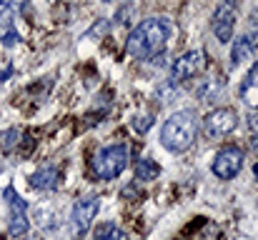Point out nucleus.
Segmentation results:
<instances>
[{
  "instance_id": "f257e3e1",
  "label": "nucleus",
  "mask_w": 258,
  "mask_h": 240,
  "mask_svg": "<svg viewBox=\"0 0 258 240\" xmlns=\"http://www.w3.org/2000/svg\"><path fill=\"white\" fill-rule=\"evenodd\" d=\"M173 38V23L168 18H148L141 20L131 38H128V53L136 60H151L161 55L168 48V40Z\"/></svg>"
},
{
  "instance_id": "f03ea898",
  "label": "nucleus",
  "mask_w": 258,
  "mask_h": 240,
  "mask_svg": "<svg viewBox=\"0 0 258 240\" xmlns=\"http://www.w3.org/2000/svg\"><path fill=\"white\" fill-rule=\"evenodd\" d=\"M198 135V118L193 110H178L161 128V145L171 153H185Z\"/></svg>"
},
{
  "instance_id": "7ed1b4c3",
  "label": "nucleus",
  "mask_w": 258,
  "mask_h": 240,
  "mask_svg": "<svg viewBox=\"0 0 258 240\" xmlns=\"http://www.w3.org/2000/svg\"><path fill=\"white\" fill-rule=\"evenodd\" d=\"M128 168V148L125 145H108L95 153L93 158V173L100 180H113Z\"/></svg>"
},
{
  "instance_id": "20e7f679",
  "label": "nucleus",
  "mask_w": 258,
  "mask_h": 240,
  "mask_svg": "<svg viewBox=\"0 0 258 240\" xmlns=\"http://www.w3.org/2000/svg\"><path fill=\"white\" fill-rule=\"evenodd\" d=\"M238 128V113L233 108H216L203 118V135L211 140H221Z\"/></svg>"
},
{
  "instance_id": "39448f33",
  "label": "nucleus",
  "mask_w": 258,
  "mask_h": 240,
  "mask_svg": "<svg viewBox=\"0 0 258 240\" xmlns=\"http://www.w3.org/2000/svg\"><path fill=\"white\" fill-rule=\"evenodd\" d=\"M211 168H213V173H216L221 180L236 178V175L241 173V168H243V150H241V148H233V145L221 148V150L216 153Z\"/></svg>"
},
{
  "instance_id": "423d86ee",
  "label": "nucleus",
  "mask_w": 258,
  "mask_h": 240,
  "mask_svg": "<svg viewBox=\"0 0 258 240\" xmlns=\"http://www.w3.org/2000/svg\"><path fill=\"white\" fill-rule=\"evenodd\" d=\"M236 3L233 0H221L216 13H213V33L221 43H231L233 38V28H236Z\"/></svg>"
},
{
  "instance_id": "0eeeda50",
  "label": "nucleus",
  "mask_w": 258,
  "mask_h": 240,
  "mask_svg": "<svg viewBox=\"0 0 258 240\" xmlns=\"http://www.w3.org/2000/svg\"><path fill=\"white\" fill-rule=\"evenodd\" d=\"M206 68V53L203 50H188L183 53L171 68V75L175 83H183V80H190L196 75H201Z\"/></svg>"
},
{
  "instance_id": "6e6552de",
  "label": "nucleus",
  "mask_w": 258,
  "mask_h": 240,
  "mask_svg": "<svg viewBox=\"0 0 258 240\" xmlns=\"http://www.w3.org/2000/svg\"><path fill=\"white\" fill-rule=\"evenodd\" d=\"M98 208H100V200L93 195V198H81L76 205H73V213H71V223L76 228V233H88V228L93 225V218L98 215Z\"/></svg>"
},
{
  "instance_id": "1a4fd4ad",
  "label": "nucleus",
  "mask_w": 258,
  "mask_h": 240,
  "mask_svg": "<svg viewBox=\"0 0 258 240\" xmlns=\"http://www.w3.org/2000/svg\"><path fill=\"white\" fill-rule=\"evenodd\" d=\"M258 58V33H246L238 40H233V50H231V68H241L243 63Z\"/></svg>"
},
{
  "instance_id": "9d476101",
  "label": "nucleus",
  "mask_w": 258,
  "mask_h": 240,
  "mask_svg": "<svg viewBox=\"0 0 258 240\" xmlns=\"http://www.w3.org/2000/svg\"><path fill=\"white\" fill-rule=\"evenodd\" d=\"M5 198L10 200V205L15 208V213H13V218H10V233L13 235H23L25 230H28V215H25V203L20 200V195L13 190V188H8L5 190Z\"/></svg>"
},
{
  "instance_id": "9b49d317",
  "label": "nucleus",
  "mask_w": 258,
  "mask_h": 240,
  "mask_svg": "<svg viewBox=\"0 0 258 240\" xmlns=\"http://www.w3.org/2000/svg\"><path fill=\"white\" fill-rule=\"evenodd\" d=\"M58 180H60L58 168H43V170L30 175V188H35V190H55Z\"/></svg>"
},
{
  "instance_id": "f8f14e48",
  "label": "nucleus",
  "mask_w": 258,
  "mask_h": 240,
  "mask_svg": "<svg viewBox=\"0 0 258 240\" xmlns=\"http://www.w3.org/2000/svg\"><path fill=\"white\" fill-rule=\"evenodd\" d=\"M241 98H243L246 105L258 108V60L256 65L251 68V73L246 75V80L241 83Z\"/></svg>"
},
{
  "instance_id": "ddd939ff",
  "label": "nucleus",
  "mask_w": 258,
  "mask_h": 240,
  "mask_svg": "<svg viewBox=\"0 0 258 240\" xmlns=\"http://www.w3.org/2000/svg\"><path fill=\"white\" fill-rule=\"evenodd\" d=\"M93 240H125V233L113 223H100L93 230Z\"/></svg>"
},
{
  "instance_id": "4468645a",
  "label": "nucleus",
  "mask_w": 258,
  "mask_h": 240,
  "mask_svg": "<svg viewBox=\"0 0 258 240\" xmlns=\"http://www.w3.org/2000/svg\"><path fill=\"white\" fill-rule=\"evenodd\" d=\"M158 173H161L158 163H153L151 158H143L136 163V178H138V180H153Z\"/></svg>"
},
{
  "instance_id": "2eb2a0df",
  "label": "nucleus",
  "mask_w": 258,
  "mask_h": 240,
  "mask_svg": "<svg viewBox=\"0 0 258 240\" xmlns=\"http://www.w3.org/2000/svg\"><path fill=\"white\" fill-rule=\"evenodd\" d=\"M23 0H0V25H10L20 10Z\"/></svg>"
},
{
  "instance_id": "dca6fc26",
  "label": "nucleus",
  "mask_w": 258,
  "mask_h": 240,
  "mask_svg": "<svg viewBox=\"0 0 258 240\" xmlns=\"http://www.w3.org/2000/svg\"><path fill=\"white\" fill-rule=\"evenodd\" d=\"M20 140V130L18 128H10V130H3L0 133V148L3 150H13Z\"/></svg>"
},
{
  "instance_id": "f3484780",
  "label": "nucleus",
  "mask_w": 258,
  "mask_h": 240,
  "mask_svg": "<svg viewBox=\"0 0 258 240\" xmlns=\"http://www.w3.org/2000/svg\"><path fill=\"white\" fill-rule=\"evenodd\" d=\"M18 40H20V35H18L15 30H8V33H5V38H3V45H8V48H13V45H15Z\"/></svg>"
},
{
  "instance_id": "a211bd4d",
  "label": "nucleus",
  "mask_w": 258,
  "mask_h": 240,
  "mask_svg": "<svg viewBox=\"0 0 258 240\" xmlns=\"http://www.w3.org/2000/svg\"><path fill=\"white\" fill-rule=\"evenodd\" d=\"M251 25L258 30V0H253V8H251Z\"/></svg>"
},
{
  "instance_id": "6ab92c4d",
  "label": "nucleus",
  "mask_w": 258,
  "mask_h": 240,
  "mask_svg": "<svg viewBox=\"0 0 258 240\" xmlns=\"http://www.w3.org/2000/svg\"><path fill=\"white\" fill-rule=\"evenodd\" d=\"M248 125H251L253 135H258V113H251V115H248Z\"/></svg>"
},
{
  "instance_id": "aec40b11",
  "label": "nucleus",
  "mask_w": 258,
  "mask_h": 240,
  "mask_svg": "<svg viewBox=\"0 0 258 240\" xmlns=\"http://www.w3.org/2000/svg\"><path fill=\"white\" fill-rule=\"evenodd\" d=\"M251 145H253V148H256V150H258V135H253V140H251Z\"/></svg>"
},
{
  "instance_id": "412c9836",
  "label": "nucleus",
  "mask_w": 258,
  "mask_h": 240,
  "mask_svg": "<svg viewBox=\"0 0 258 240\" xmlns=\"http://www.w3.org/2000/svg\"><path fill=\"white\" fill-rule=\"evenodd\" d=\"M253 173H256V180H258V163H256V168H253Z\"/></svg>"
},
{
  "instance_id": "4be33fe9",
  "label": "nucleus",
  "mask_w": 258,
  "mask_h": 240,
  "mask_svg": "<svg viewBox=\"0 0 258 240\" xmlns=\"http://www.w3.org/2000/svg\"><path fill=\"white\" fill-rule=\"evenodd\" d=\"M103 3H113V0H103Z\"/></svg>"
}]
</instances>
